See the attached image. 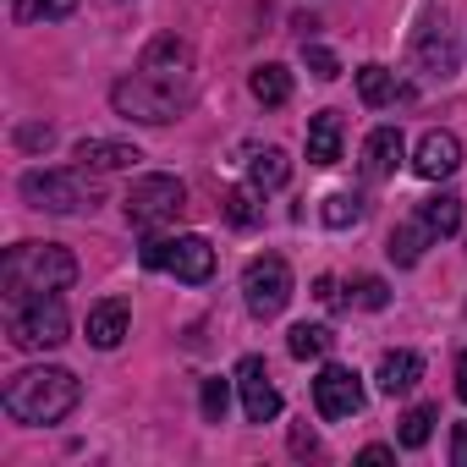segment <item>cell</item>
<instances>
[{
  "label": "cell",
  "instance_id": "obj_1",
  "mask_svg": "<svg viewBox=\"0 0 467 467\" xmlns=\"http://www.w3.org/2000/svg\"><path fill=\"white\" fill-rule=\"evenodd\" d=\"M78 396H83V385H78L72 368H23V374L6 379L0 407L28 429H45V423H61L78 407Z\"/></svg>",
  "mask_w": 467,
  "mask_h": 467
},
{
  "label": "cell",
  "instance_id": "obj_2",
  "mask_svg": "<svg viewBox=\"0 0 467 467\" xmlns=\"http://www.w3.org/2000/svg\"><path fill=\"white\" fill-rule=\"evenodd\" d=\"M78 281V259L61 243H17L0 259V286H6V303L17 297H50L67 292Z\"/></svg>",
  "mask_w": 467,
  "mask_h": 467
},
{
  "label": "cell",
  "instance_id": "obj_3",
  "mask_svg": "<svg viewBox=\"0 0 467 467\" xmlns=\"http://www.w3.org/2000/svg\"><path fill=\"white\" fill-rule=\"evenodd\" d=\"M67 330H72V319H67L61 292L6 303V336H12V347H17V352H50V347H61V341H67Z\"/></svg>",
  "mask_w": 467,
  "mask_h": 467
},
{
  "label": "cell",
  "instance_id": "obj_4",
  "mask_svg": "<svg viewBox=\"0 0 467 467\" xmlns=\"http://www.w3.org/2000/svg\"><path fill=\"white\" fill-rule=\"evenodd\" d=\"M192 99V88L182 83H165V78H149V72H132L110 88V105L127 116V121H143V127H165L176 121V110Z\"/></svg>",
  "mask_w": 467,
  "mask_h": 467
},
{
  "label": "cell",
  "instance_id": "obj_5",
  "mask_svg": "<svg viewBox=\"0 0 467 467\" xmlns=\"http://www.w3.org/2000/svg\"><path fill=\"white\" fill-rule=\"evenodd\" d=\"M23 198L34 209H50V214H78V209H94L99 203V187L88 182V171H28L23 176Z\"/></svg>",
  "mask_w": 467,
  "mask_h": 467
},
{
  "label": "cell",
  "instance_id": "obj_6",
  "mask_svg": "<svg viewBox=\"0 0 467 467\" xmlns=\"http://www.w3.org/2000/svg\"><path fill=\"white\" fill-rule=\"evenodd\" d=\"M138 259H143V270H171L187 286H203L214 275V248L203 237H149L138 248Z\"/></svg>",
  "mask_w": 467,
  "mask_h": 467
},
{
  "label": "cell",
  "instance_id": "obj_7",
  "mask_svg": "<svg viewBox=\"0 0 467 467\" xmlns=\"http://www.w3.org/2000/svg\"><path fill=\"white\" fill-rule=\"evenodd\" d=\"M243 303H248L254 319H275L292 303V265L281 254L248 259V270H243Z\"/></svg>",
  "mask_w": 467,
  "mask_h": 467
},
{
  "label": "cell",
  "instance_id": "obj_8",
  "mask_svg": "<svg viewBox=\"0 0 467 467\" xmlns=\"http://www.w3.org/2000/svg\"><path fill=\"white\" fill-rule=\"evenodd\" d=\"M182 209H187V187L176 176H138L132 192H127V220L138 231H154V225L176 220Z\"/></svg>",
  "mask_w": 467,
  "mask_h": 467
},
{
  "label": "cell",
  "instance_id": "obj_9",
  "mask_svg": "<svg viewBox=\"0 0 467 467\" xmlns=\"http://www.w3.org/2000/svg\"><path fill=\"white\" fill-rule=\"evenodd\" d=\"M314 407H319V418H352L363 407V379L347 363H325L314 379Z\"/></svg>",
  "mask_w": 467,
  "mask_h": 467
},
{
  "label": "cell",
  "instance_id": "obj_10",
  "mask_svg": "<svg viewBox=\"0 0 467 467\" xmlns=\"http://www.w3.org/2000/svg\"><path fill=\"white\" fill-rule=\"evenodd\" d=\"M237 390H243L248 423H275V418H281V390H275L265 358H243V363H237Z\"/></svg>",
  "mask_w": 467,
  "mask_h": 467
},
{
  "label": "cell",
  "instance_id": "obj_11",
  "mask_svg": "<svg viewBox=\"0 0 467 467\" xmlns=\"http://www.w3.org/2000/svg\"><path fill=\"white\" fill-rule=\"evenodd\" d=\"M456 165H462V143H456L451 132H423V138H418L412 171H418L423 182H445V176H456Z\"/></svg>",
  "mask_w": 467,
  "mask_h": 467
},
{
  "label": "cell",
  "instance_id": "obj_12",
  "mask_svg": "<svg viewBox=\"0 0 467 467\" xmlns=\"http://www.w3.org/2000/svg\"><path fill=\"white\" fill-rule=\"evenodd\" d=\"M401 154H407L401 127H374L368 143H363V176H368V182H385V176L401 165Z\"/></svg>",
  "mask_w": 467,
  "mask_h": 467
},
{
  "label": "cell",
  "instance_id": "obj_13",
  "mask_svg": "<svg viewBox=\"0 0 467 467\" xmlns=\"http://www.w3.org/2000/svg\"><path fill=\"white\" fill-rule=\"evenodd\" d=\"M127 325H132V308H127L121 297H105V303H94V308H88V347H99V352L121 347Z\"/></svg>",
  "mask_w": 467,
  "mask_h": 467
},
{
  "label": "cell",
  "instance_id": "obj_14",
  "mask_svg": "<svg viewBox=\"0 0 467 467\" xmlns=\"http://www.w3.org/2000/svg\"><path fill=\"white\" fill-rule=\"evenodd\" d=\"M72 154H78V165H83V171H127V165H138V160H143L132 143H116V138H83Z\"/></svg>",
  "mask_w": 467,
  "mask_h": 467
},
{
  "label": "cell",
  "instance_id": "obj_15",
  "mask_svg": "<svg viewBox=\"0 0 467 467\" xmlns=\"http://www.w3.org/2000/svg\"><path fill=\"white\" fill-rule=\"evenodd\" d=\"M374 379H379V390H385V396H407V390L423 379V358H418V352H407V347H401V352H385Z\"/></svg>",
  "mask_w": 467,
  "mask_h": 467
},
{
  "label": "cell",
  "instance_id": "obj_16",
  "mask_svg": "<svg viewBox=\"0 0 467 467\" xmlns=\"http://www.w3.org/2000/svg\"><path fill=\"white\" fill-rule=\"evenodd\" d=\"M341 138H347L341 116H336V110H319V116L308 121V160H314V165H336V160H341Z\"/></svg>",
  "mask_w": 467,
  "mask_h": 467
},
{
  "label": "cell",
  "instance_id": "obj_17",
  "mask_svg": "<svg viewBox=\"0 0 467 467\" xmlns=\"http://www.w3.org/2000/svg\"><path fill=\"white\" fill-rule=\"evenodd\" d=\"M358 94H363V105H396V99H412V88L407 83H396V72H385V67H358Z\"/></svg>",
  "mask_w": 467,
  "mask_h": 467
},
{
  "label": "cell",
  "instance_id": "obj_18",
  "mask_svg": "<svg viewBox=\"0 0 467 467\" xmlns=\"http://www.w3.org/2000/svg\"><path fill=\"white\" fill-rule=\"evenodd\" d=\"M418 220L429 225V237H456L462 231V198L456 192H434L418 203Z\"/></svg>",
  "mask_w": 467,
  "mask_h": 467
},
{
  "label": "cell",
  "instance_id": "obj_19",
  "mask_svg": "<svg viewBox=\"0 0 467 467\" xmlns=\"http://www.w3.org/2000/svg\"><path fill=\"white\" fill-rule=\"evenodd\" d=\"M423 243H429V225H423V220H407V225H396V231H390L385 254H390V265L412 270V265L423 259Z\"/></svg>",
  "mask_w": 467,
  "mask_h": 467
},
{
  "label": "cell",
  "instance_id": "obj_20",
  "mask_svg": "<svg viewBox=\"0 0 467 467\" xmlns=\"http://www.w3.org/2000/svg\"><path fill=\"white\" fill-rule=\"evenodd\" d=\"M248 88H254L259 105H286V99H292V72H286L281 61H265V67H254Z\"/></svg>",
  "mask_w": 467,
  "mask_h": 467
},
{
  "label": "cell",
  "instance_id": "obj_21",
  "mask_svg": "<svg viewBox=\"0 0 467 467\" xmlns=\"http://www.w3.org/2000/svg\"><path fill=\"white\" fill-rule=\"evenodd\" d=\"M286 176H292V160H286L281 149H259V154L248 160V182H254L259 192H275V187H286Z\"/></svg>",
  "mask_w": 467,
  "mask_h": 467
},
{
  "label": "cell",
  "instance_id": "obj_22",
  "mask_svg": "<svg viewBox=\"0 0 467 467\" xmlns=\"http://www.w3.org/2000/svg\"><path fill=\"white\" fill-rule=\"evenodd\" d=\"M220 214L237 225V231H254V225L265 220V209H259V187H231V192L220 198Z\"/></svg>",
  "mask_w": 467,
  "mask_h": 467
},
{
  "label": "cell",
  "instance_id": "obj_23",
  "mask_svg": "<svg viewBox=\"0 0 467 467\" xmlns=\"http://www.w3.org/2000/svg\"><path fill=\"white\" fill-rule=\"evenodd\" d=\"M330 325H292V336H286V352L292 358H303V363H314V358H325L330 352Z\"/></svg>",
  "mask_w": 467,
  "mask_h": 467
},
{
  "label": "cell",
  "instance_id": "obj_24",
  "mask_svg": "<svg viewBox=\"0 0 467 467\" xmlns=\"http://www.w3.org/2000/svg\"><path fill=\"white\" fill-rule=\"evenodd\" d=\"M434 407H412L407 418H401V429H396V440H401V451H423L429 445V434H434Z\"/></svg>",
  "mask_w": 467,
  "mask_h": 467
},
{
  "label": "cell",
  "instance_id": "obj_25",
  "mask_svg": "<svg viewBox=\"0 0 467 467\" xmlns=\"http://www.w3.org/2000/svg\"><path fill=\"white\" fill-rule=\"evenodd\" d=\"M319 214H325V225H330V231H347V225H358V220H363V198H352V192H330Z\"/></svg>",
  "mask_w": 467,
  "mask_h": 467
},
{
  "label": "cell",
  "instance_id": "obj_26",
  "mask_svg": "<svg viewBox=\"0 0 467 467\" xmlns=\"http://www.w3.org/2000/svg\"><path fill=\"white\" fill-rule=\"evenodd\" d=\"M225 407H231V385H225V379H203V390H198L203 423H225Z\"/></svg>",
  "mask_w": 467,
  "mask_h": 467
},
{
  "label": "cell",
  "instance_id": "obj_27",
  "mask_svg": "<svg viewBox=\"0 0 467 467\" xmlns=\"http://www.w3.org/2000/svg\"><path fill=\"white\" fill-rule=\"evenodd\" d=\"M303 61H308V72L319 78V83H330V78H341V61L325 50V45H303Z\"/></svg>",
  "mask_w": 467,
  "mask_h": 467
},
{
  "label": "cell",
  "instance_id": "obj_28",
  "mask_svg": "<svg viewBox=\"0 0 467 467\" xmlns=\"http://www.w3.org/2000/svg\"><path fill=\"white\" fill-rule=\"evenodd\" d=\"M418 56H423L429 67H440V72H451V61H456V56H451V39H445V28H440V39H434V34H423Z\"/></svg>",
  "mask_w": 467,
  "mask_h": 467
},
{
  "label": "cell",
  "instance_id": "obj_29",
  "mask_svg": "<svg viewBox=\"0 0 467 467\" xmlns=\"http://www.w3.org/2000/svg\"><path fill=\"white\" fill-rule=\"evenodd\" d=\"M352 303H358V308H385V303H390V292H385V281H379V275H363V281L352 286Z\"/></svg>",
  "mask_w": 467,
  "mask_h": 467
},
{
  "label": "cell",
  "instance_id": "obj_30",
  "mask_svg": "<svg viewBox=\"0 0 467 467\" xmlns=\"http://www.w3.org/2000/svg\"><path fill=\"white\" fill-rule=\"evenodd\" d=\"M17 138H23V149H50V143H56V132H50V127H23Z\"/></svg>",
  "mask_w": 467,
  "mask_h": 467
},
{
  "label": "cell",
  "instance_id": "obj_31",
  "mask_svg": "<svg viewBox=\"0 0 467 467\" xmlns=\"http://www.w3.org/2000/svg\"><path fill=\"white\" fill-rule=\"evenodd\" d=\"M78 0H39V17H72Z\"/></svg>",
  "mask_w": 467,
  "mask_h": 467
},
{
  "label": "cell",
  "instance_id": "obj_32",
  "mask_svg": "<svg viewBox=\"0 0 467 467\" xmlns=\"http://www.w3.org/2000/svg\"><path fill=\"white\" fill-rule=\"evenodd\" d=\"M451 462L467 467V423H456V434H451Z\"/></svg>",
  "mask_w": 467,
  "mask_h": 467
},
{
  "label": "cell",
  "instance_id": "obj_33",
  "mask_svg": "<svg viewBox=\"0 0 467 467\" xmlns=\"http://www.w3.org/2000/svg\"><path fill=\"white\" fill-rule=\"evenodd\" d=\"M314 297H319V303H330V308L341 303V297H336V281H330V275H319V281H314Z\"/></svg>",
  "mask_w": 467,
  "mask_h": 467
},
{
  "label": "cell",
  "instance_id": "obj_34",
  "mask_svg": "<svg viewBox=\"0 0 467 467\" xmlns=\"http://www.w3.org/2000/svg\"><path fill=\"white\" fill-rule=\"evenodd\" d=\"M12 17H17V23H34V17H39V0H12Z\"/></svg>",
  "mask_w": 467,
  "mask_h": 467
},
{
  "label": "cell",
  "instance_id": "obj_35",
  "mask_svg": "<svg viewBox=\"0 0 467 467\" xmlns=\"http://www.w3.org/2000/svg\"><path fill=\"white\" fill-rule=\"evenodd\" d=\"M292 451H308V456H314V451H319V440H314L308 429H297V434H292Z\"/></svg>",
  "mask_w": 467,
  "mask_h": 467
},
{
  "label": "cell",
  "instance_id": "obj_36",
  "mask_svg": "<svg viewBox=\"0 0 467 467\" xmlns=\"http://www.w3.org/2000/svg\"><path fill=\"white\" fill-rule=\"evenodd\" d=\"M358 456H363V462H390V456H396V451H390V445H363V451H358Z\"/></svg>",
  "mask_w": 467,
  "mask_h": 467
},
{
  "label": "cell",
  "instance_id": "obj_37",
  "mask_svg": "<svg viewBox=\"0 0 467 467\" xmlns=\"http://www.w3.org/2000/svg\"><path fill=\"white\" fill-rule=\"evenodd\" d=\"M456 396H462V401H467V352H462V358H456Z\"/></svg>",
  "mask_w": 467,
  "mask_h": 467
}]
</instances>
